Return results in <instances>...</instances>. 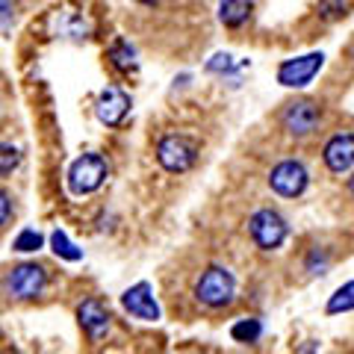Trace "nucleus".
I'll return each mask as SVG.
<instances>
[{
	"label": "nucleus",
	"instance_id": "obj_2",
	"mask_svg": "<svg viewBox=\"0 0 354 354\" xmlns=\"http://www.w3.org/2000/svg\"><path fill=\"white\" fill-rule=\"evenodd\" d=\"M248 234H251L254 245H257L260 251H278L283 245L286 234H290V227H286V218L278 213V209L263 207V209H257V213H251Z\"/></svg>",
	"mask_w": 354,
	"mask_h": 354
},
{
	"label": "nucleus",
	"instance_id": "obj_3",
	"mask_svg": "<svg viewBox=\"0 0 354 354\" xmlns=\"http://www.w3.org/2000/svg\"><path fill=\"white\" fill-rule=\"evenodd\" d=\"M106 174H109V165L101 153H83L68 169V189L71 195H92L104 186Z\"/></svg>",
	"mask_w": 354,
	"mask_h": 354
},
{
	"label": "nucleus",
	"instance_id": "obj_18",
	"mask_svg": "<svg viewBox=\"0 0 354 354\" xmlns=\"http://www.w3.org/2000/svg\"><path fill=\"white\" fill-rule=\"evenodd\" d=\"M230 337L236 342H257L263 337V322L260 319H239V322L230 328Z\"/></svg>",
	"mask_w": 354,
	"mask_h": 354
},
{
	"label": "nucleus",
	"instance_id": "obj_23",
	"mask_svg": "<svg viewBox=\"0 0 354 354\" xmlns=\"http://www.w3.org/2000/svg\"><path fill=\"white\" fill-rule=\"evenodd\" d=\"M234 68H236V62H234V57H230V53H216V57L207 62V71H209V74H221V77L230 74Z\"/></svg>",
	"mask_w": 354,
	"mask_h": 354
},
{
	"label": "nucleus",
	"instance_id": "obj_28",
	"mask_svg": "<svg viewBox=\"0 0 354 354\" xmlns=\"http://www.w3.org/2000/svg\"><path fill=\"white\" fill-rule=\"evenodd\" d=\"M348 57H351V62H354V41H351V50H348Z\"/></svg>",
	"mask_w": 354,
	"mask_h": 354
},
{
	"label": "nucleus",
	"instance_id": "obj_16",
	"mask_svg": "<svg viewBox=\"0 0 354 354\" xmlns=\"http://www.w3.org/2000/svg\"><path fill=\"white\" fill-rule=\"evenodd\" d=\"M50 248H53V254H57L59 260H68V263H77V260H83V251L74 245V242L68 239V234L65 230H53L50 234Z\"/></svg>",
	"mask_w": 354,
	"mask_h": 354
},
{
	"label": "nucleus",
	"instance_id": "obj_1",
	"mask_svg": "<svg viewBox=\"0 0 354 354\" xmlns=\"http://www.w3.org/2000/svg\"><path fill=\"white\" fill-rule=\"evenodd\" d=\"M195 298H198V304H204L209 310H221V307L234 304L236 278L225 266H209V269L201 272V278L195 281Z\"/></svg>",
	"mask_w": 354,
	"mask_h": 354
},
{
	"label": "nucleus",
	"instance_id": "obj_24",
	"mask_svg": "<svg viewBox=\"0 0 354 354\" xmlns=\"http://www.w3.org/2000/svg\"><path fill=\"white\" fill-rule=\"evenodd\" d=\"M9 216H12V198H9L3 189H0V227L9 221Z\"/></svg>",
	"mask_w": 354,
	"mask_h": 354
},
{
	"label": "nucleus",
	"instance_id": "obj_13",
	"mask_svg": "<svg viewBox=\"0 0 354 354\" xmlns=\"http://www.w3.org/2000/svg\"><path fill=\"white\" fill-rule=\"evenodd\" d=\"M53 36L57 39H68V41H86L92 27H88V21L77 12V9H59L57 15H53Z\"/></svg>",
	"mask_w": 354,
	"mask_h": 354
},
{
	"label": "nucleus",
	"instance_id": "obj_7",
	"mask_svg": "<svg viewBox=\"0 0 354 354\" xmlns=\"http://www.w3.org/2000/svg\"><path fill=\"white\" fill-rule=\"evenodd\" d=\"M269 186H272V192H278L281 198H298V195H304V189L310 186L307 165L301 160H281L269 171Z\"/></svg>",
	"mask_w": 354,
	"mask_h": 354
},
{
	"label": "nucleus",
	"instance_id": "obj_9",
	"mask_svg": "<svg viewBox=\"0 0 354 354\" xmlns=\"http://www.w3.org/2000/svg\"><path fill=\"white\" fill-rule=\"evenodd\" d=\"M121 307H124L133 319H142V322H157L160 319V304H157V298H153V290L148 281H139V283H133L130 290H124Z\"/></svg>",
	"mask_w": 354,
	"mask_h": 354
},
{
	"label": "nucleus",
	"instance_id": "obj_12",
	"mask_svg": "<svg viewBox=\"0 0 354 354\" xmlns=\"http://www.w3.org/2000/svg\"><path fill=\"white\" fill-rule=\"evenodd\" d=\"M77 319H80V328L88 334V339H104L109 334V325H113V316H109V310L95 301V298H88L77 307Z\"/></svg>",
	"mask_w": 354,
	"mask_h": 354
},
{
	"label": "nucleus",
	"instance_id": "obj_19",
	"mask_svg": "<svg viewBox=\"0 0 354 354\" xmlns=\"http://www.w3.org/2000/svg\"><path fill=\"white\" fill-rule=\"evenodd\" d=\"M41 245H44V236L39 234V230H32V227H24L12 239V251H18V254H32V251H39Z\"/></svg>",
	"mask_w": 354,
	"mask_h": 354
},
{
	"label": "nucleus",
	"instance_id": "obj_20",
	"mask_svg": "<svg viewBox=\"0 0 354 354\" xmlns=\"http://www.w3.org/2000/svg\"><path fill=\"white\" fill-rule=\"evenodd\" d=\"M316 12H319L322 21H339V18H346V12H348V0H319Z\"/></svg>",
	"mask_w": 354,
	"mask_h": 354
},
{
	"label": "nucleus",
	"instance_id": "obj_25",
	"mask_svg": "<svg viewBox=\"0 0 354 354\" xmlns=\"http://www.w3.org/2000/svg\"><path fill=\"white\" fill-rule=\"evenodd\" d=\"M12 21V0H0V27Z\"/></svg>",
	"mask_w": 354,
	"mask_h": 354
},
{
	"label": "nucleus",
	"instance_id": "obj_8",
	"mask_svg": "<svg viewBox=\"0 0 354 354\" xmlns=\"http://www.w3.org/2000/svg\"><path fill=\"white\" fill-rule=\"evenodd\" d=\"M325 65V53H304V57H295V59H283L278 65V83L286 88H304L310 86V80L322 71Z\"/></svg>",
	"mask_w": 354,
	"mask_h": 354
},
{
	"label": "nucleus",
	"instance_id": "obj_10",
	"mask_svg": "<svg viewBox=\"0 0 354 354\" xmlns=\"http://www.w3.org/2000/svg\"><path fill=\"white\" fill-rule=\"evenodd\" d=\"M322 160L330 174H348L354 169V133H334L322 148Z\"/></svg>",
	"mask_w": 354,
	"mask_h": 354
},
{
	"label": "nucleus",
	"instance_id": "obj_15",
	"mask_svg": "<svg viewBox=\"0 0 354 354\" xmlns=\"http://www.w3.org/2000/svg\"><path fill=\"white\" fill-rule=\"evenodd\" d=\"M109 62L115 65L118 71H136L139 68V59H136V48L127 41V39H115L113 44H109Z\"/></svg>",
	"mask_w": 354,
	"mask_h": 354
},
{
	"label": "nucleus",
	"instance_id": "obj_14",
	"mask_svg": "<svg viewBox=\"0 0 354 354\" xmlns=\"http://www.w3.org/2000/svg\"><path fill=\"white\" fill-rule=\"evenodd\" d=\"M254 0H218V21L227 30H239L248 24Z\"/></svg>",
	"mask_w": 354,
	"mask_h": 354
},
{
	"label": "nucleus",
	"instance_id": "obj_26",
	"mask_svg": "<svg viewBox=\"0 0 354 354\" xmlns=\"http://www.w3.org/2000/svg\"><path fill=\"white\" fill-rule=\"evenodd\" d=\"M348 192H351V198H354V174H351V180H348Z\"/></svg>",
	"mask_w": 354,
	"mask_h": 354
},
{
	"label": "nucleus",
	"instance_id": "obj_21",
	"mask_svg": "<svg viewBox=\"0 0 354 354\" xmlns=\"http://www.w3.org/2000/svg\"><path fill=\"white\" fill-rule=\"evenodd\" d=\"M18 165H21V151L15 145H9V142H0V177L12 174Z\"/></svg>",
	"mask_w": 354,
	"mask_h": 354
},
{
	"label": "nucleus",
	"instance_id": "obj_17",
	"mask_svg": "<svg viewBox=\"0 0 354 354\" xmlns=\"http://www.w3.org/2000/svg\"><path fill=\"white\" fill-rule=\"evenodd\" d=\"M348 310H354V281L342 283L339 290L328 298V313L337 316V313H348Z\"/></svg>",
	"mask_w": 354,
	"mask_h": 354
},
{
	"label": "nucleus",
	"instance_id": "obj_27",
	"mask_svg": "<svg viewBox=\"0 0 354 354\" xmlns=\"http://www.w3.org/2000/svg\"><path fill=\"white\" fill-rule=\"evenodd\" d=\"M136 3H148L151 6V3H157V0H136Z\"/></svg>",
	"mask_w": 354,
	"mask_h": 354
},
{
	"label": "nucleus",
	"instance_id": "obj_5",
	"mask_svg": "<svg viewBox=\"0 0 354 354\" xmlns=\"http://www.w3.org/2000/svg\"><path fill=\"white\" fill-rule=\"evenodd\" d=\"M281 124L292 139H307V136H313L319 124H322V106L316 101H307V97L290 101L281 113Z\"/></svg>",
	"mask_w": 354,
	"mask_h": 354
},
{
	"label": "nucleus",
	"instance_id": "obj_6",
	"mask_svg": "<svg viewBox=\"0 0 354 354\" xmlns=\"http://www.w3.org/2000/svg\"><path fill=\"white\" fill-rule=\"evenodd\" d=\"M6 292L18 298V301H30V298H39L48 286V272L36 263H21L15 269H9V274L3 278Z\"/></svg>",
	"mask_w": 354,
	"mask_h": 354
},
{
	"label": "nucleus",
	"instance_id": "obj_22",
	"mask_svg": "<svg viewBox=\"0 0 354 354\" xmlns=\"http://www.w3.org/2000/svg\"><path fill=\"white\" fill-rule=\"evenodd\" d=\"M328 266H330V257H328L325 248H313V251H310V257H307V272L310 274H325Z\"/></svg>",
	"mask_w": 354,
	"mask_h": 354
},
{
	"label": "nucleus",
	"instance_id": "obj_11",
	"mask_svg": "<svg viewBox=\"0 0 354 354\" xmlns=\"http://www.w3.org/2000/svg\"><path fill=\"white\" fill-rule=\"evenodd\" d=\"M127 113H130V97L121 92V88L109 86V88H104V92L97 95L95 115H97V121H101V124H106V127H118L121 121L127 118Z\"/></svg>",
	"mask_w": 354,
	"mask_h": 354
},
{
	"label": "nucleus",
	"instance_id": "obj_4",
	"mask_svg": "<svg viewBox=\"0 0 354 354\" xmlns=\"http://www.w3.org/2000/svg\"><path fill=\"white\" fill-rule=\"evenodd\" d=\"M198 160V145L183 136V133H171V136H162L157 145V162L162 165L169 174H183L189 171Z\"/></svg>",
	"mask_w": 354,
	"mask_h": 354
}]
</instances>
